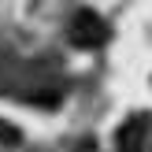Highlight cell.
Here are the masks:
<instances>
[{"label": "cell", "mask_w": 152, "mask_h": 152, "mask_svg": "<svg viewBox=\"0 0 152 152\" xmlns=\"http://www.w3.org/2000/svg\"><path fill=\"white\" fill-rule=\"evenodd\" d=\"M19 141H22L19 126H11V123H0V145H19Z\"/></svg>", "instance_id": "cell-3"}, {"label": "cell", "mask_w": 152, "mask_h": 152, "mask_svg": "<svg viewBox=\"0 0 152 152\" xmlns=\"http://www.w3.org/2000/svg\"><path fill=\"white\" fill-rule=\"evenodd\" d=\"M108 37H111L108 22H104L96 11H89V7L74 11L71 22H67V41H71L74 48H86V52L89 48H100V45H108Z\"/></svg>", "instance_id": "cell-1"}, {"label": "cell", "mask_w": 152, "mask_h": 152, "mask_svg": "<svg viewBox=\"0 0 152 152\" xmlns=\"http://www.w3.org/2000/svg\"><path fill=\"white\" fill-rule=\"evenodd\" d=\"M148 137V115H130L115 130V152H145Z\"/></svg>", "instance_id": "cell-2"}]
</instances>
